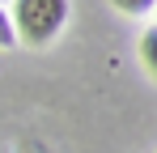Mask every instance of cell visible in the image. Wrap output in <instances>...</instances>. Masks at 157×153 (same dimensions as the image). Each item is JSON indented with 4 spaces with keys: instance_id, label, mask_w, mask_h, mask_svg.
Wrapping results in <instances>:
<instances>
[{
    "instance_id": "cell-5",
    "label": "cell",
    "mask_w": 157,
    "mask_h": 153,
    "mask_svg": "<svg viewBox=\"0 0 157 153\" xmlns=\"http://www.w3.org/2000/svg\"><path fill=\"white\" fill-rule=\"evenodd\" d=\"M153 13H157V4H153Z\"/></svg>"
},
{
    "instance_id": "cell-2",
    "label": "cell",
    "mask_w": 157,
    "mask_h": 153,
    "mask_svg": "<svg viewBox=\"0 0 157 153\" xmlns=\"http://www.w3.org/2000/svg\"><path fill=\"white\" fill-rule=\"evenodd\" d=\"M140 64L149 68V76H157V26L144 30V38H140Z\"/></svg>"
},
{
    "instance_id": "cell-1",
    "label": "cell",
    "mask_w": 157,
    "mask_h": 153,
    "mask_svg": "<svg viewBox=\"0 0 157 153\" xmlns=\"http://www.w3.org/2000/svg\"><path fill=\"white\" fill-rule=\"evenodd\" d=\"M9 17H13V34L26 47H47L68 22V4L64 0H17Z\"/></svg>"
},
{
    "instance_id": "cell-3",
    "label": "cell",
    "mask_w": 157,
    "mask_h": 153,
    "mask_svg": "<svg viewBox=\"0 0 157 153\" xmlns=\"http://www.w3.org/2000/svg\"><path fill=\"white\" fill-rule=\"evenodd\" d=\"M17 43V34H13V17L0 9V47H13Z\"/></svg>"
},
{
    "instance_id": "cell-4",
    "label": "cell",
    "mask_w": 157,
    "mask_h": 153,
    "mask_svg": "<svg viewBox=\"0 0 157 153\" xmlns=\"http://www.w3.org/2000/svg\"><path fill=\"white\" fill-rule=\"evenodd\" d=\"M119 9H123V13H149L153 0H119Z\"/></svg>"
}]
</instances>
